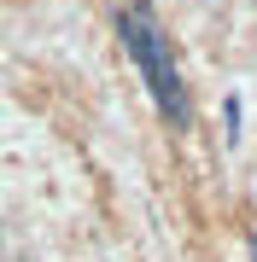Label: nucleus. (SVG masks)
<instances>
[{"label": "nucleus", "instance_id": "nucleus-1", "mask_svg": "<svg viewBox=\"0 0 257 262\" xmlns=\"http://www.w3.org/2000/svg\"><path fill=\"white\" fill-rule=\"evenodd\" d=\"M117 35H123V53L134 58L141 82L152 88V105L175 122V128H187V122H193V99H187V82H181V70H175L170 35L158 29L152 6H146V0H134L123 18H117Z\"/></svg>", "mask_w": 257, "mask_h": 262}, {"label": "nucleus", "instance_id": "nucleus-3", "mask_svg": "<svg viewBox=\"0 0 257 262\" xmlns=\"http://www.w3.org/2000/svg\"><path fill=\"white\" fill-rule=\"evenodd\" d=\"M251 262H257V233H251Z\"/></svg>", "mask_w": 257, "mask_h": 262}, {"label": "nucleus", "instance_id": "nucleus-2", "mask_svg": "<svg viewBox=\"0 0 257 262\" xmlns=\"http://www.w3.org/2000/svg\"><path fill=\"white\" fill-rule=\"evenodd\" d=\"M240 140V99H228V146Z\"/></svg>", "mask_w": 257, "mask_h": 262}]
</instances>
